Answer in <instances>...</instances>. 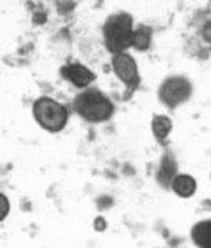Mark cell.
Returning <instances> with one entry per match:
<instances>
[{
	"mask_svg": "<svg viewBox=\"0 0 211 248\" xmlns=\"http://www.w3.org/2000/svg\"><path fill=\"white\" fill-rule=\"evenodd\" d=\"M75 110L88 122H105L114 113V105L98 89H88L73 101Z\"/></svg>",
	"mask_w": 211,
	"mask_h": 248,
	"instance_id": "cell-1",
	"label": "cell"
},
{
	"mask_svg": "<svg viewBox=\"0 0 211 248\" xmlns=\"http://www.w3.org/2000/svg\"><path fill=\"white\" fill-rule=\"evenodd\" d=\"M132 17L128 13H118L108 17L104 26L106 47L109 52L121 53L131 47L132 42Z\"/></svg>",
	"mask_w": 211,
	"mask_h": 248,
	"instance_id": "cell-2",
	"label": "cell"
},
{
	"mask_svg": "<svg viewBox=\"0 0 211 248\" xmlns=\"http://www.w3.org/2000/svg\"><path fill=\"white\" fill-rule=\"evenodd\" d=\"M33 115L37 124L50 132H59L68 122V110L52 98H40L33 105Z\"/></svg>",
	"mask_w": 211,
	"mask_h": 248,
	"instance_id": "cell-3",
	"label": "cell"
},
{
	"mask_svg": "<svg viewBox=\"0 0 211 248\" xmlns=\"http://www.w3.org/2000/svg\"><path fill=\"white\" fill-rule=\"evenodd\" d=\"M193 92V86L190 80L184 76H171L167 78L158 91L160 101L170 109L185 104Z\"/></svg>",
	"mask_w": 211,
	"mask_h": 248,
	"instance_id": "cell-4",
	"label": "cell"
},
{
	"mask_svg": "<svg viewBox=\"0 0 211 248\" xmlns=\"http://www.w3.org/2000/svg\"><path fill=\"white\" fill-rule=\"evenodd\" d=\"M112 68L115 75L118 76V79L125 85L127 91L134 92L137 91V88L140 86V72L135 59L127 53V52H121V53H115L112 56Z\"/></svg>",
	"mask_w": 211,
	"mask_h": 248,
	"instance_id": "cell-5",
	"label": "cell"
},
{
	"mask_svg": "<svg viewBox=\"0 0 211 248\" xmlns=\"http://www.w3.org/2000/svg\"><path fill=\"white\" fill-rule=\"evenodd\" d=\"M61 73L64 78H66L69 82H72L78 88H86L95 79V75L88 68H85L83 65H79V63H70V65L64 66Z\"/></svg>",
	"mask_w": 211,
	"mask_h": 248,
	"instance_id": "cell-6",
	"label": "cell"
},
{
	"mask_svg": "<svg viewBox=\"0 0 211 248\" xmlns=\"http://www.w3.org/2000/svg\"><path fill=\"white\" fill-rule=\"evenodd\" d=\"M151 129L155 140L162 143L168 140V135L173 131V121L165 115H155L151 122Z\"/></svg>",
	"mask_w": 211,
	"mask_h": 248,
	"instance_id": "cell-7",
	"label": "cell"
},
{
	"mask_svg": "<svg viewBox=\"0 0 211 248\" xmlns=\"http://www.w3.org/2000/svg\"><path fill=\"white\" fill-rule=\"evenodd\" d=\"M177 164L174 156L171 155H164L160 170H158V181L164 185L168 186L173 184V179L177 177Z\"/></svg>",
	"mask_w": 211,
	"mask_h": 248,
	"instance_id": "cell-8",
	"label": "cell"
},
{
	"mask_svg": "<svg viewBox=\"0 0 211 248\" xmlns=\"http://www.w3.org/2000/svg\"><path fill=\"white\" fill-rule=\"evenodd\" d=\"M171 188L176 191V194H178L179 197H191L195 192L197 182L193 177L181 174V175H177L173 179Z\"/></svg>",
	"mask_w": 211,
	"mask_h": 248,
	"instance_id": "cell-9",
	"label": "cell"
},
{
	"mask_svg": "<svg viewBox=\"0 0 211 248\" xmlns=\"http://www.w3.org/2000/svg\"><path fill=\"white\" fill-rule=\"evenodd\" d=\"M151 39H152V29L148 26H140L132 33L131 46L138 52H145L151 46Z\"/></svg>",
	"mask_w": 211,
	"mask_h": 248,
	"instance_id": "cell-10",
	"label": "cell"
},
{
	"mask_svg": "<svg viewBox=\"0 0 211 248\" xmlns=\"http://www.w3.org/2000/svg\"><path fill=\"white\" fill-rule=\"evenodd\" d=\"M195 243L203 248H211V222H203L194 230Z\"/></svg>",
	"mask_w": 211,
	"mask_h": 248,
	"instance_id": "cell-11",
	"label": "cell"
},
{
	"mask_svg": "<svg viewBox=\"0 0 211 248\" xmlns=\"http://www.w3.org/2000/svg\"><path fill=\"white\" fill-rule=\"evenodd\" d=\"M7 214H9V200L0 192V221H3Z\"/></svg>",
	"mask_w": 211,
	"mask_h": 248,
	"instance_id": "cell-12",
	"label": "cell"
},
{
	"mask_svg": "<svg viewBox=\"0 0 211 248\" xmlns=\"http://www.w3.org/2000/svg\"><path fill=\"white\" fill-rule=\"evenodd\" d=\"M201 36H203V40H204L206 43H211V20L210 22H207V23L203 26V29H201Z\"/></svg>",
	"mask_w": 211,
	"mask_h": 248,
	"instance_id": "cell-13",
	"label": "cell"
}]
</instances>
